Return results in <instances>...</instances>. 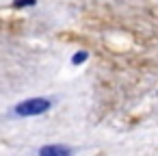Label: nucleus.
<instances>
[{
  "label": "nucleus",
  "instance_id": "f257e3e1",
  "mask_svg": "<svg viewBox=\"0 0 158 156\" xmlns=\"http://www.w3.org/2000/svg\"><path fill=\"white\" fill-rule=\"evenodd\" d=\"M50 100L46 98H31V100H24L15 106V115H22V117H33V115H41L50 108Z\"/></svg>",
  "mask_w": 158,
  "mask_h": 156
},
{
  "label": "nucleus",
  "instance_id": "7ed1b4c3",
  "mask_svg": "<svg viewBox=\"0 0 158 156\" xmlns=\"http://www.w3.org/2000/svg\"><path fill=\"white\" fill-rule=\"evenodd\" d=\"M87 59H89V52H87V50H80L78 54H74V59H72V63H74V65H80V63H85Z\"/></svg>",
  "mask_w": 158,
  "mask_h": 156
},
{
  "label": "nucleus",
  "instance_id": "20e7f679",
  "mask_svg": "<svg viewBox=\"0 0 158 156\" xmlns=\"http://www.w3.org/2000/svg\"><path fill=\"white\" fill-rule=\"evenodd\" d=\"M35 2H37V0H15L13 7H15V9H22V7H31V5H35Z\"/></svg>",
  "mask_w": 158,
  "mask_h": 156
},
{
  "label": "nucleus",
  "instance_id": "f03ea898",
  "mask_svg": "<svg viewBox=\"0 0 158 156\" xmlns=\"http://www.w3.org/2000/svg\"><path fill=\"white\" fill-rule=\"evenodd\" d=\"M39 154L41 156H69L72 150L65 147V145H46V147L39 150Z\"/></svg>",
  "mask_w": 158,
  "mask_h": 156
}]
</instances>
